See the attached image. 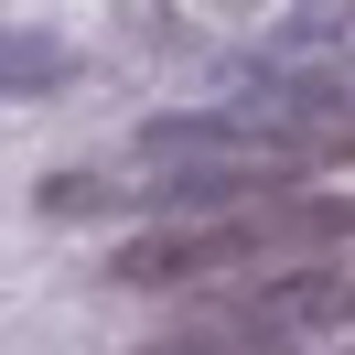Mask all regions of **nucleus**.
<instances>
[{
    "label": "nucleus",
    "instance_id": "f257e3e1",
    "mask_svg": "<svg viewBox=\"0 0 355 355\" xmlns=\"http://www.w3.org/2000/svg\"><path fill=\"white\" fill-rule=\"evenodd\" d=\"M312 237V216H280V205H226L205 226H151V237L119 248V280L130 291H205V280H259L269 259Z\"/></svg>",
    "mask_w": 355,
    "mask_h": 355
}]
</instances>
